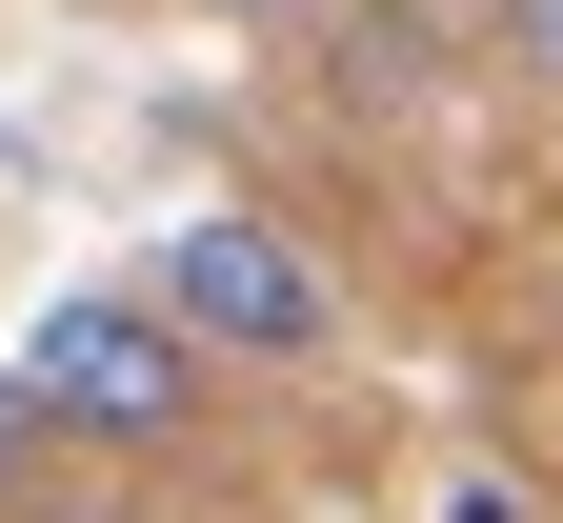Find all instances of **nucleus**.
Listing matches in <instances>:
<instances>
[{
    "label": "nucleus",
    "instance_id": "f257e3e1",
    "mask_svg": "<svg viewBox=\"0 0 563 523\" xmlns=\"http://www.w3.org/2000/svg\"><path fill=\"white\" fill-rule=\"evenodd\" d=\"M21 383H41L60 443H181V423H201V342H181L162 282H81V303H41Z\"/></svg>",
    "mask_w": 563,
    "mask_h": 523
},
{
    "label": "nucleus",
    "instance_id": "f03ea898",
    "mask_svg": "<svg viewBox=\"0 0 563 523\" xmlns=\"http://www.w3.org/2000/svg\"><path fill=\"white\" fill-rule=\"evenodd\" d=\"M162 303H181V342H201V362H322V342H342V282L282 242L262 201L162 221Z\"/></svg>",
    "mask_w": 563,
    "mask_h": 523
},
{
    "label": "nucleus",
    "instance_id": "7ed1b4c3",
    "mask_svg": "<svg viewBox=\"0 0 563 523\" xmlns=\"http://www.w3.org/2000/svg\"><path fill=\"white\" fill-rule=\"evenodd\" d=\"M21 464H41V383L0 362V503H21Z\"/></svg>",
    "mask_w": 563,
    "mask_h": 523
},
{
    "label": "nucleus",
    "instance_id": "20e7f679",
    "mask_svg": "<svg viewBox=\"0 0 563 523\" xmlns=\"http://www.w3.org/2000/svg\"><path fill=\"white\" fill-rule=\"evenodd\" d=\"M504 41H523V61H543V81H563V0H504Z\"/></svg>",
    "mask_w": 563,
    "mask_h": 523
},
{
    "label": "nucleus",
    "instance_id": "39448f33",
    "mask_svg": "<svg viewBox=\"0 0 563 523\" xmlns=\"http://www.w3.org/2000/svg\"><path fill=\"white\" fill-rule=\"evenodd\" d=\"M222 21H282V0H222Z\"/></svg>",
    "mask_w": 563,
    "mask_h": 523
}]
</instances>
